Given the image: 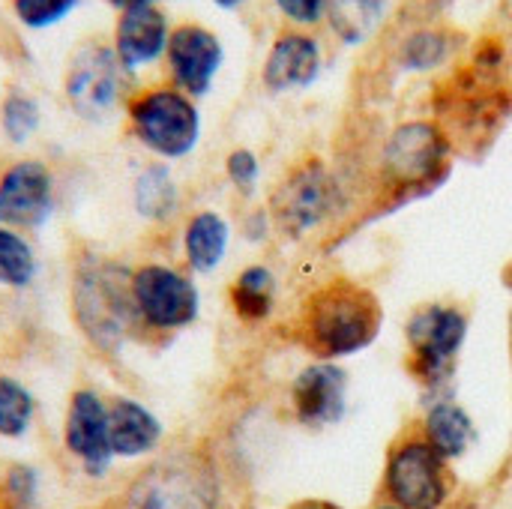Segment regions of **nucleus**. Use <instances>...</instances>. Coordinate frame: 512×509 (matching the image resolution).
I'll return each instance as SVG.
<instances>
[{
  "label": "nucleus",
  "instance_id": "1",
  "mask_svg": "<svg viewBox=\"0 0 512 509\" xmlns=\"http://www.w3.org/2000/svg\"><path fill=\"white\" fill-rule=\"evenodd\" d=\"M381 327L384 306L378 294L351 276H330L303 297L294 318V339L312 360L336 363L375 345Z\"/></svg>",
  "mask_w": 512,
  "mask_h": 509
},
{
  "label": "nucleus",
  "instance_id": "2",
  "mask_svg": "<svg viewBox=\"0 0 512 509\" xmlns=\"http://www.w3.org/2000/svg\"><path fill=\"white\" fill-rule=\"evenodd\" d=\"M132 267L99 252H84L72 267L69 309L78 333L99 354H117L132 333H138L132 294Z\"/></svg>",
  "mask_w": 512,
  "mask_h": 509
},
{
  "label": "nucleus",
  "instance_id": "3",
  "mask_svg": "<svg viewBox=\"0 0 512 509\" xmlns=\"http://www.w3.org/2000/svg\"><path fill=\"white\" fill-rule=\"evenodd\" d=\"M450 159L453 138L441 123H399L378 153V204L390 210L435 192L450 174Z\"/></svg>",
  "mask_w": 512,
  "mask_h": 509
},
{
  "label": "nucleus",
  "instance_id": "4",
  "mask_svg": "<svg viewBox=\"0 0 512 509\" xmlns=\"http://www.w3.org/2000/svg\"><path fill=\"white\" fill-rule=\"evenodd\" d=\"M114 509H222V477L198 447H180L138 471Z\"/></svg>",
  "mask_w": 512,
  "mask_h": 509
},
{
  "label": "nucleus",
  "instance_id": "5",
  "mask_svg": "<svg viewBox=\"0 0 512 509\" xmlns=\"http://www.w3.org/2000/svg\"><path fill=\"white\" fill-rule=\"evenodd\" d=\"M345 213V189L324 159L309 156L285 171L267 201L273 231L303 243L327 231Z\"/></svg>",
  "mask_w": 512,
  "mask_h": 509
},
{
  "label": "nucleus",
  "instance_id": "6",
  "mask_svg": "<svg viewBox=\"0 0 512 509\" xmlns=\"http://www.w3.org/2000/svg\"><path fill=\"white\" fill-rule=\"evenodd\" d=\"M468 312L456 303H423L405 321V369L429 396H447L462 348L468 342Z\"/></svg>",
  "mask_w": 512,
  "mask_h": 509
},
{
  "label": "nucleus",
  "instance_id": "7",
  "mask_svg": "<svg viewBox=\"0 0 512 509\" xmlns=\"http://www.w3.org/2000/svg\"><path fill=\"white\" fill-rule=\"evenodd\" d=\"M453 498V465L438 456L417 429L402 432L390 444L384 459L381 501H390L402 509H450Z\"/></svg>",
  "mask_w": 512,
  "mask_h": 509
},
{
  "label": "nucleus",
  "instance_id": "8",
  "mask_svg": "<svg viewBox=\"0 0 512 509\" xmlns=\"http://www.w3.org/2000/svg\"><path fill=\"white\" fill-rule=\"evenodd\" d=\"M132 138L153 156L186 159L201 141V111L192 96L162 84L135 93L126 102Z\"/></svg>",
  "mask_w": 512,
  "mask_h": 509
},
{
  "label": "nucleus",
  "instance_id": "9",
  "mask_svg": "<svg viewBox=\"0 0 512 509\" xmlns=\"http://www.w3.org/2000/svg\"><path fill=\"white\" fill-rule=\"evenodd\" d=\"M135 324L144 333L174 336L189 330L201 315V291L189 270L165 261L132 267L129 276Z\"/></svg>",
  "mask_w": 512,
  "mask_h": 509
},
{
  "label": "nucleus",
  "instance_id": "10",
  "mask_svg": "<svg viewBox=\"0 0 512 509\" xmlns=\"http://www.w3.org/2000/svg\"><path fill=\"white\" fill-rule=\"evenodd\" d=\"M126 66L105 42H84L66 66L63 93L72 111L87 123H102L117 111L126 96Z\"/></svg>",
  "mask_w": 512,
  "mask_h": 509
},
{
  "label": "nucleus",
  "instance_id": "11",
  "mask_svg": "<svg viewBox=\"0 0 512 509\" xmlns=\"http://www.w3.org/2000/svg\"><path fill=\"white\" fill-rule=\"evenodd\" d=\"M291 417L312 432L330 429L348 414V372L330 360L306 363L288 387Z\"/></svg>",
  "mask_w": 512,
  "mask_h": 509
},
{
  "label": "nucleus",
  "instance_id": "12",
  "mask_svg": "<svg viewBox=\"0 0 512 509\" xmlns=\"http://www.w3.org/2000/svg\"><path fill=\"white\" fill-rule=\"evenodd\" d=\"M63 447L87 477L99 480L111 471L114 450H111L108 402L96 390L81 387L69 396L66 420H63Z\"/></svg>",
  "mask_w": 512,
  "mask_h": 509
},
{
  "label": "nucleus",
  "instance_id": "13",
  "mask_svg": "<svg viewBox=\"0 0 512 509\" xmlns=\"http://www.w3.org/2000/svg\"><path fill=\"white\" fill-rule=\"evenodd\" d=\"M54 174L39 159H18L0 174V225L39 231L54 213Z\"/></svg>",
  "mask_w": 512,
  "mask_h": 509
},
{
  "label": "nucleus",
  "instance_id": "14",
  "mask_svg": "<svg viewBox=\"0 0 512 509\" xmlns=\"http://www.w3.org/2000/svg\"><path fill=\"white\" fill-rule=\"evenodd\" d=\"M222 63H225L222 39L210 27H204L198 21H186L171 30L168 48H165V66H168L171 87L183 90L192 99L207 96Z\"/></svg>",
  "mask_w": 512,
  "mask_h": 509
},
{
  "label": "nucleus",
  "instance_id": "15",
  "mask_svg": "<svg viewBox=\"0 0 512 509\" xmlns=\"http://www.w3.org/2000/svg\"><path fill=\"white\" fill-rule=\"evenodd\" d=\"M321 66H324L321 42L312 33L285 30L273 39V45L264 57L261 81L270 93L306 90L309 84L318 81Z\"/></svg>",
  "mask_w": 512,
  "mask_h": 509
},
{
  "label": "nucleus",
  "instance_id": "16",
  "mask_svg": "<svg viewBox=\"0 0 512 509\" xmlns=\"http://www.w3.org/2000/svg\"><path fill=\"white\" fill-rule=\"evenodd\" d=\"M171 24L168 15L159 6H138V9H126L120 12L117 24H114V54L117 60L126 66V72H138L150 63H156L159 57H165L168 39H171Z\"/></svg>",
  "mask_w": 512,
  "mask_h": 509
},
{
  "label": "nucleus",
  "instance_id": "17",
  "mask_svg": "<svg viewBox=\"0 0 512 509\" xmlns=\"http://www.w3.org/2000/svg\"><path fill=\"white\" fill-rule=\"evenodd\" d=\"M108 426H111V450L114 459H144L153 456L165 441L162 420L138 399L117 396L108 402Z\"/></svg>",
  "mask_w": 512,
  "mask_h": 509
},
{
  "label": "nucleus",
  "instance_id": "18",
  "mask_svg": "<svg viewBox=\"0 0 512 509\" xmlns=\"http://www.w3.org/2000/svg\"><path fill=\"white\" fill-rule=\"evenodd\" d=\"M417 432L429 441V447L444 456L450 465L465 459L477 441V426L471 420V414L450 396H441V399H429L420 423H417Z\"/></svg>",
  "mask_w": 512,
  "mask_h": 509
},
{
  "label": "nucleus",
  "instance_id": "19",
  "mask_svg": "<svg viewBox=\"0 0 512 509\" xmlns=\"http://www.w3.org/2000/svg\"><path fill=\"white\" fill-rule=\"evenodd\" d=\"M183 264L189 273L207 276L222 267L231 249V222L219 210H198L186 219L180 234Z\"/></svg>",
  "mask_w": 512,
  "mask_h": 509
},
{
  "label": "nucleus",
  "instance_id": "20",
  "mask_svg": "<svg viewBox=\"0 0 512 509\" xmlns=\"http://www.w3.org/2000/svg\"><path fill=\"white\" fill-rule=\"evenodd\" d=\"M276 300H279V279L267 264L243 267L228 285L231 312L249 327L267 324L276 312Z\"/></svg>",
  "mask_w": 512,
  "mask_h": 509
},
{
  "label": "nucleus",
  "instance_id": "21",
  "mask_svg": "<svg viewBox=\"0 0 512 509\" xmlns=\"http://www.w3.org/2000/svg\"><path fill=\"white\" fill-rule=\"evenodd\" d=\"M132 207L144 222H156V225L171 222L177 216L180 189H177L168 165H162V162L147 165L135 177V183H132Z\"/></svg>",
  "mask_w": 512,
  "mask_h": 509
},
{
  "label": "nucleus",
  "instance_id": "22",
  "mask_svg": "<svg viewBox=\"0 0 512 509\" xmlns=\"http://www.w3.org/2000/svg\"><path fill=\"white\" fill-rule=\"evenodd\" d=\"M324 21L339 36V42L360 45L384 21V0H330Z\"/></svg>",
  "mask_w": 512,
  "mask_h": 509
},
{
  "label": "nucleus",
  "instance_id": "23",
  "mask_svg": "<svg viewBox=\"0 0 512 509\" xmlns=\"http://www.w3.org/2000/svg\"><path fill=\"white\" fill-rule=\"evenodd\" d=\"M39 279V255L24 231L0 225V288L27 291Z\"/></svg>",
  "mask_w": 512,
  "mask_h": 509
},
{
  "label": "nucleus",
  "instance_id": "24",
  "mask_svg": "<svg viewBox=\"0 0 512 509\" xmlns=\"http://www.w3.org/2000/svg\"><path fill=\"white\" fill-rule=\"evenodd\" d=\"M36 396L12 375H0V438L21 441L33 429Z\"/></svg>",
  "mask_w": 512,
  "mask_h": 509
},
{
  "label": "nucleus",
  "instance_id": "25",
  "mask_svg": "<svg viewBox=\"0 0 512 509\" xmlns=\"http://www.w3.org/2000/svg\"><path fill=\"white\" fill-rule=\"evenodd\" d=\"M39 123H42V108L27 90H9L0 99V129L9 144L15 147L27 144L39 132Z\"/></svg>",
  "mask_w": 512,
  "mask_h": 509
},
{
  "label": "nucleus",
  "instance_id": "26",
  "mask_svg": "<svg viewBox=\"0 0 512 509\" xmlns=\"http://www.w3.org/2000/svg\"><path fill=\"white\" fill-rule=\"evenodd\" d=\"M450 51L453 45L444 30L423 27L405 36V42L399 45V63L411 72H426V69H438L450 57Z\"/></svg>",
  "mask_w": 512,
  "mask_h": 509
},
{
  "label": "nucleus",
  "instance_id": "27",
  "mask_svg": "<svg viewBox=\"0 0 512 509\" xmlns=\"http://www.w3.org/2000/svg\"><path fill=\"white\" fill-rule=\"evenodd\" d=\"M39 471L24 462H12L0 471V509H36L39 504Z\"/></svg>",
  "mask_w": 512,
  "mask_h": 509
},
{
  "label": "nucleus",
  "instance_id": "28",
  "mask_svg": "<svg viewBox=\"0 0 512 509\" xmlns=\"http://www.w3.org/2000/svg\"><path fill=\"white\" fill-rule=\"evenodd\" d=\"M78 0H12L15 18L30 30H48L75 12Z\"/></svg>",
  "mask_w": 512,
  "mask_h": 509
},
{
  "label": "nucleus",
  "instance_id": "29",
  "mask_svg": "<svg viewBox=\"0 0 512 509\" xmlns=\"http://www.w3.org/2000/svg\"><path fill=\"white\" fill-rule=\"evenodd\" d=\"M225 177L240 195H255L261 180V162L249 147H234L225 156Z\"/></svg>",
  "mask_w": 512,
  "mask_h": 509
},
{
  "label": "nucleus",
  "instance_id": "30",
  "mask_svg": "<svg viewBox=\"0 0 512 509\" xmlns=\"http://www.w3.org/2000/svg\"><path fill=\"white\" fill-rule=\"evenodd\" d=\"M273 3L294 27H315L327 18L330 0H273Z\"/></svg>",
  "mask_w": 512,
  "mask_h": 509
},
{
  "label": "nucleus",
  "instance_id": "31",
  "mask_svg": "<svg viewBox=\"0 0 512 509\" xmlns=\"http://www.w3.org/2000/svg\"><path fill=\"white\" fill-rule=\"evenodd\" d=\"M288 509H342L339 504H333V501H318V498H312V501H297V504H291Z\"/></svg>",
  "mask_w": 512,
  "mask_h": 509
},
{
  "label": "nucleus",
  "instance_id": "32",
  "mask_svg": "<svg viewBox=\"0 0 512 509\" xmlns=\"http://www.w3.org/2000/svg\"><path fill=\"white\" fill-rule=\"evenodd\" d=\"M114 9L126 12V9H138V6H156V0H108Z\"/></svg>",
  "mask_w": 512,
  "mask_h": 509
},
{
  "label": "nucleus",
  "instance_id": "33",
  "mask_svg": "<svg viewBox=\"0 0 512 509\" xmlns=\"http://www.w3.org/2000/svg\"><path fill=\"white\" fill-rule=\"evenodd\" d=\"M213 3H216L219 9H225V12H234V9H240L246 0H213Z\"/></svg>",
  "mask_w": 512,
  "mask_h": 509
},
{
  "label": "nucleus",
  "instance_id": "34",
  "mask_svg": "<svg viewBox=\"0 0 512 509\" xmlns=\"http://www.w3.org/2000/svg\"><path fill=\"white\" fill-rule=\"evenodd\" d=\"M369 509H402V507H396V504H390V501H378L375 507H369Z\"/></svg>",
  "mask_w": 512,
  "mask_h": 509
},
{
  "label": "nucleus",
  "instance_id": "35",
  "mask_svg": "<svg viewBox=\"0 0 512 509\" xmlns=\"http://www.w3.org/2000/svg\"><path fill=\"white\" fill-rule=\"evenodd\" d=\"M510 351H512V312H510Z\"/></svg>",
  "mask_w": 512,
  "mask_h": 509
}]
</instances>
